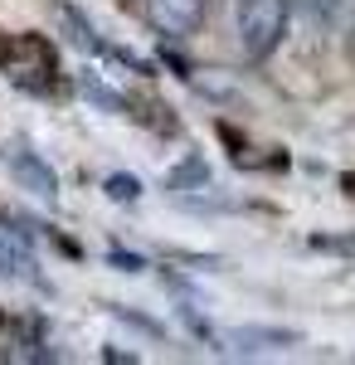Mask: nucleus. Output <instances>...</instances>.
Returning <instances> with one entry per match:
<instances>
[{"label": "nucleus", "mask_w": 355, "mask_h": 365, "mask_svg": "<svg viewBox=\"0 0 355 365\" xmlns=\"http://www.w3.org/2000/svg\"><path fill=\"white\" fill-rule=\"evenodd\" d=\"M239 49L244 58L263 63L287 34V0H239Z\"/></svg>", "instance_id": "nucleus-1"}, {"label": "nucleus", "mask_w": 355, "mask_h": 365, "mask_svg": "<svg viewBox=\"0 0 355 365\" xmlns=\"http://www.w3.org/2000/svg\"><path fill=\"white\" fill-rule=\"evenodd\" d=\"M146 10L165 34H195L210 15V0H146Z\"/></svg>", "instance_id": "nucleus-2"}, {"label": "nucleus", "mask_w": 355, "mask_h": 365, "mask_svg": "<svg viewBox=\"0 0 355 365\" xmlns=\"http://www.w3.org/2000/svg\"><path fill=\"white\" fill-rule=\"evenodd\" d=\"M10 170H15V180L25 185L29 195H39V200H54V195H58V175L44 166L39 156H29V151H15V156H10Z\"/></svg>", "instance_id": "nucleus-3"}, {"label": "nucleus", "mask_w": 355, "mask_h": 365, "mask_svg": "<svg viewBox=\"0 0 355 365\" xmlns=\"http://www.w3.org/2000/svg\"><path fill=\"white\" fill-rule=\"evenodd\" d=\"M103 190H108V200H117V205H137L141 200V180L137 175H108Z\"/></svg>", "instance_id": "nucleus-4"}, {"label": "nucleus", "mask_w": 355, "mask_h": 365, "mask_svg": "<svg viewBox=\"0 0 355 365\" xmlns=\"http://www.w3.org/2000/svg\"><path fill=\"white\" fill-rule=\"evenodd\" d=\"M25 268H29L25 249H20V244H10V239L0 234V273H25Z\"/></svg>", "instance_id": "nucleus-5"}, {"label": "nucleus", "mask_w": 355, "mask_h": 365, "mask_svg": "<svg viewBox=\"0 0 355 365\" xmlns=\"http://www.w3.org/2000/svg\"><path fill=\"white\" fill-rule=\"evenodd\" d=\"M302 5H312V10H331L336 0H302Z\"/></svg>", "instance_id": "nucleus-6"}]
</instances>
